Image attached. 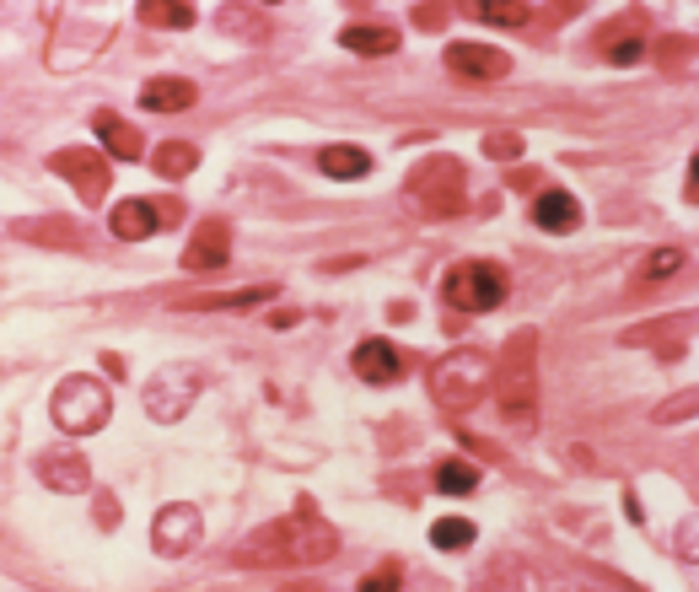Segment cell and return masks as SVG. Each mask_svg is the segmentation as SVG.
Instances as JSON below:
<instances>
[{"instance_id": "obj_1", "label": "cell", "mask_w": 699, "mask_h": 592, "mask_svg": "<svg viewBox=\"0 0 699 592\" xmlns=\"http://www.w3.org/2000/svg\"><path fill=\"white\" fill-rule=\"evenodd\" d=\"M339 549V527L323 523L313 507H296L275 523L248 533V544L237 549V566H258V571H280V566H323Z\"/></svg>"}, {"instance_id": "obj_2", "label": "cell", "mask_w": 699, "mask_h": 592, "mask_svg": "<svg viewBox=\"0 0 699 592\" xmlns=\"http://www.w3.org/2000/svg\"><path fill=\"white\" fill-rule=\"evenodd\" d=\"M533 361H538V329H516L501 350V367L490 372L496 404L516 431H533V420H538V367Z\"/></svg>"}, {"instance_id": "obj_3", "label": "cell", "mask_w": 699, "mask_h": 592, "mask_svg": "<svg viewBox=\"0 0 699 592\" xmlns=\"http://www.w3.org/2000/svg\"><path fill=\"white\" fill-rule=\"evenodd\" d=\"M490 388V356L485 350H452L431 367V398L442 415H468Z\"/></svg>"}, {"instance_id": "obj_4", "label": "cell", "mask_w": 699, "mask_h": 592, "mask_svg": "<svg viewBox=\"0 0 699 592\" xmlns=\"http://www.w3.org/2000/svg\"><path fill=\"white\" fill-rule=\"evenodd\" d=\"M409 199L426 221H452L468 205V173L457 156H431L409 173Z\"/></svg>"}, {"instance_id": "obj_5", "label": "cell", "mask_w": 699, "mask_h": 592, "mask_svg": "<svg viewBox=\"0 0 699 592\" xmlns=\"http://www.w3.org/2000/svg\"><path fill=\"white\" fill-rule=\"evenodd\" d=\"M49 415H55V426L70 431V437H92V431H103V426H108L114 404H108V388H103L97 378L75 372V378H65L60 388H55Z\"/></svg>"}, {"instance_id": "obj_6", "label": "cell", "mask_w": 699, "mask_h": 592, "mask_svg": "<svg viewBox=\"0 0 699 592\" xmlns=\"http://www.w3.org/2000/svg\"><path fill=\"white\" fill-rule=\"evenodd\" d=\"M205 394V367L199 361H173V367H162L151 383H145V415L151 420H184L194 409V398Z\"/></svg>"}, {"instance_id": "obj_7", "label": "cell", "mask_w": 699, "mask_h": 592, "mask_svg": "<svg viewBox=\"0 0 699 592\" xmlns=\"http://www.w3.org/2000/svg\"><path fill=\"white\" fill-rule=\"evenodd\" d=\"M446 302L452 307H463V313H490V307H501L506 302V269L501 264H485V259H468L457 264V269H446Z\"/></svg>"}, {"instance_id": "obj_8", "label": "cell", "mask_w": 699, "mask_h": 592, "mask_svg": "<svg viewBox=\"0 0 699 592\" xmlns=\"http://www.w3.org/2000/svg\"><path fill=\"white\" fill-rule=\"evenodd\" d=\"M49 167L81 195V205H97V199L108 195V156L92 151V146H65V151L49 156Z\"/></svg>"}, {"instance_id": "obj_9", "label": "cell", "mask_w": 699, "mask_h": 592, "mask_svg": "<svg viewBox=\"0 0 699 592\" xmlns=\"http://www.w3.org/2000/svg\"><path fill=\"white\" fill-rule=\"evenodd\" d=\"M199 507L189 501H173V507H162L156 512V523H151V544H156V555H167V560H184L189 549H199Z\"/></svg>"}, {"instance_id": "obj_10", "label": "cell", "mask_w": 699, "mask_h": 592, "mask_svg": "<svg viewBox=\"0 0 699 592\" xmlns=\"http://www.w3.org/2000/svg\"><path fill=\"white\" fill-rule=\"evenodd\" d=\"M446 70L463 76V81H501V76H511V55L506 49H490V44H452L446 49Z\"/></svg>"}, {"instance_id": "obj_11", "label": "cell", "mask_w": 699, "mask_h": 592, "mask_svg": "<svg viewBox=\"0 0 699 592\" xmlns=\"http://www.w3.org/2000/svg\"><path fill=\"white\" fill-rule=\"evenodd\" d=\"M38 479H44L49 490L81 496V490L92 485V468H86L81 453H70V448H44V453H38Z\"/></svg>"}, {"instance_id": "obj_12", "label": "cell", "mask_w": 699, "mask_h": 592, "mask_svg": "<svg viewBox=\"0 0 699 592\" xmlns=\"http://www.w3.org/2000/svg\"><path fill=\"white\" fill-rule=\"evenodd\" d=\"M232 259V227L226 221H199L189 237V248H184V269H221V264Z\"/></svg>"}, {"instance_id": "obj_13", "label": "cell", "mask_w": 699, "mask_h": 592, "mask_svg": "<svg viewBox=\"0 0 699 592\" xmlns=\"http://www.w3.org/2000/svg\"><path fill=\"white\" fill-rule=\"evenodd\" d=\"M350 367H356V378H366V383H398V372H404V361H398V350H393L387 339L356 345Z\"/></svg>"}, {"instance_id": "obj_14", "label": "cell", "mask_w": 699, "mask_h": 592, "mask_svg": "<svg viewBox=\"0 0 699 592\" xmlns=\"http://www.w3.org/2000/svg\"><path fill=\"white\" fill-rule=\"evenodd\" d=\"M108 227H114V237H125V243H145L151 232H162V221H156V205H151V199H125V205H114Z\"/></svg>"}, {"instance_id": "obj_15", "label": "cell", "mask_w": 699, "mask_h": 592, "mask_svg": "<svg viewBox=\"0 0 699 592\" xmlns=\"http://www.w3.org/2000/svg\"><path fill=\"white\" fill-rule=\"evenodd\" d=\"M533 221H538L544 232H575V227H581V205H575L566 189H538Z\"/></svg>"}, {"instance_id": "obj_16", "label": "cell", "mask_w": 699, "mask_h": 592, "mask_svg": "<svg viewBox=\"0 0 699 592\" xmlns=\"http://www.w3.org/2000/svg\"><path fill=\"white\" fill-rule=\"evenodd\" d=\"M194 81H178V76H156V81H145V92H140V103L151 108V114H178V108H194Z\"/></svg>"}, {"instance_id": "obj_17", "label": "cell", "mask_w": 699, "mask_h": 592, "mask_svg": "<svg viewBox=\"0 0 699 592\" xmlns=\"http://www.w3.org/2000/svg\"><path fill=\"white\" fill-rule=\"evenodd\" d=\"M92 130L103 135V146H108V156H114V162H135V156H140V135L129 130L119 114H97V119H92Z\"/></svg>"}, {"instance_id": "obj_18", "label": "cell", "mask_w": 699, "mask_h": 592, "mask_svg": "<svg viewBox=\"0 0 699 592\" xmlns=\"http://www.w3.org/2000/svg\"><path fill=\"white\" fill-rule=\"evenodd\" d=\"M339 44H345L350 55H393V49H398V33H393V27H372V22H356V27L339 33Z\"/></svg>"}, {"instance_id": "obj_19", "label": "cell", "mask_w": 699, "mask_h": 592, "mask_svg": "<svg viewBox=\"0 0 699 592\" xmlns=\"http://www.w3.org/2000/svg\"><path fill=\"white\" fill-rule=\"evenodd\" d=\"M151 167H156V178H189L194 167H199V146H189V140H162L156 156H151Z\"/></svg>"}, {"instance_id": "obj_20", "label": "cell", "mask_w": 699, "mask_h": 592, "mask_svg": "<svg viewBox=\"0 0 699 592\" xmlns=\"http://www.w3.org/2000/svg\"><path fill=\"white\" fill-rule=\"evenodd\" d=\"M318 167L328 178H366V173H372V156H366L361 146H328L318 156Z\"/></svg>"}, {"instance_id": "obj_21", "label": "cell", "mask_w": 699, "mask_h": 592, "mask_svg": "<svg viewBox=\"0 0 699 592\" xmlns=\"http://www.w3.org/2000/svg\"><path fill=\"white\" fill-rule=\"evenodd\" d=\"M280 286H248V291H226V297H184V307H264L275 302Z\"/></svg>"}, {"instance_id": "obj_22", "label": "cell", "mask_w": 699, "mask_h": 592, "mask_svg": "<svg viewBox=\"0 0 699 592\" xmlns=\"http://www.w3.org/2000/svg\"><path fill=\"white\" fill-rule=\"evenodd\" d=\"M640 49H645V38H640L636 27H608V38H603V55H608L614 66H636Z\"/></svg>"}, {"instance_id": "obj_23", "label": "cell", "mask_w": 699, "mask_h": 592, "mask_svg": "<svg viewBox=\"0 0 699 592\" xmlns=\"http://www.w3.org/2000/svg\"><path fill=\"white\" fill-rule=\"evenodd\" d=\"M474 485H479V468H474V463L452 458L436 468V490H442V496H468Z\"/></svg>"}, {"instance_id": "obj_24", "label": "cell", "mask_w": 699, "mask_h": 592, "mask_svg": "<svg viewBox=\"0 0 699 592\" xmlns=\"http://www.w3.org/2000/svg\"><path fill=\"white\" fill-rule=\"evenodd\" d=\"M140 16H145V22H167V27H194V22H199V11H194L189 0H167V5H162V0H145Z\"/></svg>"}, {"instance_id": "obj_25", "label": "cell", "mask_w": 699, "mask_h": 592, "mask_svg": "<svg viewBox=\"0 0 699 592\" xmlns=\"http://www.w3.org/2000/svg\"><path fill=\"white\" fill-rule=\"evenodd\" d=\"M474 538H479V527L468 523V518H442V523L431 527V544L436 549H468Z\"/></svg>"}, {"instance_id": "obj_26", "label": "cell", "mask_w": 699, "mask_h": 592, "mask_svg": "<svg viewBox=\"0 0 699 592\" xmlns=\"http://www.w3.org/2000/svg\"><path fill=\"white\" fill-rule=\"evenodd\" d=\"M221 27H226V33H237V38H254V44L269 38V22H264L258 11H237V5H232V11H221Z\"/></svg>"}, {"instance_id": "obj_27", "label": "cell", "mask_w": 699, "mask_h": 592, "mask_svg": "<svg viewBox=\"0 0 699 592\" xmlns=\"http://www.w3.org/2000/svg\"><path fill=\"white\" fill-rule=\"evenodd\" d=\"M684 269V248H656L651 259L640 264V280H667V275H678Z\"/></svg>"}, {"instance_id": "obj_28", "label": "cell", "mask_w": 699, "mask_h": 592, "mask_svg": "<svg viewBox=\"0 0 699 592\" xmlns=\"http://www.w3.org/2000/svg\"><path fill=\"white\" fill-rule=\"evenodd\" d=\"M22 237H38V243H60V248H75V227H65V221H44V227H16Z\"/></svg>"}, {"instance_id": "obj_29", "label": "cell", "mask_w": 699, "mask_h": 592, "mask_svg": "<svg viewBox=\"0 0 699 592\" xmlns=\"http://www.w3.org/2000/svg\"><path fill=\"white\" fill-rule=\"evenodd\" d=\"M474 16H479V22H496V27H522L533 11H527V5H474Z\"/></svg>"}, {"instance_id": "obj_30", "label": "cell", "mask_w": 699, "mask_h": 592, "mask_svg": "<svg viewBox=\"0 0 699 592\" xmlns=\"http://www.w3.org/2000/svg\"><path fill=\"white\" fill-rule=\"evenodd\" d=\"M398 582H404V571H398V566L387 560V566H377V571H372V577L361 582V592H398Z\"/></svg>"}, {"instance_id": "obj_31", "label": "cell", "mask_w": 699, "mask_h": 592, "mask_svg": "<svg viewBox=\"0 0 699 592\" xmlns=\"http://www.w3.org/2000/svg\"><path fill=\"white\" fill-rule=\"evenodd\" d=\"M485 151H490V156H501V162H516V156H522V135H490V140H485Z\"/></svg>"}, {"instance_id": "obj_32", "label": "cell", "mask_w": 699, "mask_h": 592, "mask_svg": "<svg viewBox=\"0 0 699 592\" xmlns=\"http://www.w3.org/2000/svg\"><path fill=\"white\" fill-rule=\"evenodd\" d=\"M592 592H640V588L619 582V577H608V571H597V577H592Z\"/></svg>"}, {"instance_id": "obj_33", "label": "cell", "mask_w": 699, "mask_h": 592, "mask_svg": "<svg viewBox=\"0 0 699 592\" xmlns=\"http://www.w3.org/2000/svg\"><path fill=\"white\" fill-rule=\"evenodd\" d=\"M442 5H415V22H420V27H442Z\"/></svg>"}, {"instance_id": "obj_34", "label": "cell", "mask_w": 699, "mask_h": 592, "mask_svg": "<svg viewBox=\"0 0 699 592\" xmlns=\"http://www.w3.org/2000/svg\"><path fill=\"white\" fill-rule=\"evenodd\" d=\"M286 592H323L318 582H296V588H286Z\"/></svg>"}]
</instances>
